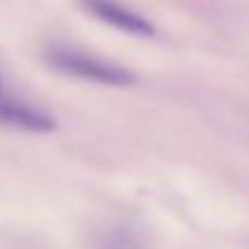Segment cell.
I'll use <instances>...</instances> for the list:
<instances>
[{"mask_svg":"<svg viewBox=\"0 0 249 249\" xmlns=\"http://www.w3.org/2000/svg\"><path fill=\"white\" fill-rule=\"evenodd\" d=\"M90 249H148L146 234L126 218H108L90 231Z\"/></svg>","mask_w":249,"mask_h":249,"instance_id":"cell-4","label":"cell"},{"mask_svg":"<svg viewBox=\"0 0 249 249\" xmlns=\"http://www.w3.org/2000/svg\"><path fill=\"white\" fill-rule=\"evenodd\" d=\"M44 62L53 71L69 77L90 82L99 86H110V89H128L137 82V75L130 69L117 64V62L104 60L89 51L69 47V44H51L44 49Z\"/></svg>","mask_w":249,"mask_h":249,"instance_id":"cell-1","label":"cell"},{"mask_svg":"<svg viewBox=\"0 0 249 249\" xmlns=\"http://www.w3.org/2000/svg\"><path fill=\"white\" fill-rule=\"evenodd\" d=\"M86 14L97 18L99 22L110 24L117 31H124L135 38H152L155 36V24L146 16L137 14L135 9L122 5L119 0H80Z\"/></svg>","mask_w":249,"mask_h":249,"instance_id":"cell-2","label":"cell"},{"mask_svg":"<svg viewBox=\"0 0 249 249\" xmlns=\"http://www.w3.org/2000/svg\"><path fill=\"white\" fill-rule=\"evenodd\" d=\"M2 95H7V90H5V86H2V80H0V97Z\"/></svg>","mask_w":249,"mask_h":249,"instance_id":"cell-5","label":"cell"},{"mask_svg":"<svg viewBox=\"0 0 249 249\" xmlns=\"http://www.w3.org/2000/svg\"><path fill=\"white\" fill-rule=\"evenodd\" d=\"M0 126L31 132V135H47V132L55 130L57 122L42 108H36L24 99H18L7 93L0 97Z\"/></svg>","mask_w":249,"mask_h":249,"instance_id":"cell-3","label":"cell"}]
</instances>
